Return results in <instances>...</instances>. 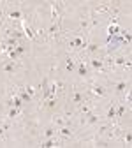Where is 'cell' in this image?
Listing matches in <instances>:
<instances>
[{
  "label": "cell",
  "mask_w": 132,
  "mask_h": 148,
  "mask_svg": "<svg viewBox=\"0 0 132 148\" xmlns=\"http://www.w3.org/2000/svg\"><path fill=\"white\" fill-rule=\"evenodd\" d=\"M39 131H41L39 141H41V139H48V138H53V136H56V127H55L53 123H49V122H48V125L41 127Z\"/></svg>",
  "instance_id": "cell-1"
},
{
  "label": "cell",
  "mask_w": 132,
  "mask_h": 148,
  "mask_svg": "<svg viewBox=\"0 0 132 148\" xmlns=\"http://www.w3.org/2000/svg\"><path fill=\"white\" fill-rule=\"evenodd\" d=\"M120 146H127V148L132 146V131H130V127L123 129V132L120 136Z\"/></svg>",
  "instance_id": "cell-2"
},
{
  "label": "cell",
  "mask_w": 132,
  "mask_h": 148,
  "mask_svg": "<svg viewBox=\"0 0 132 148\" xmlns=\"http://www.w3.org/2000/svg\"><path fill=\"white\" fill-rule=\"evenodd\" d=\"M49 123H53L55 127H62V125H67V120L64 118V115L60 111H53L51 118H49Z\"/></svg>",
  "instance_id": "cell-3"
}]
</instances>
